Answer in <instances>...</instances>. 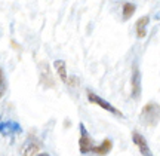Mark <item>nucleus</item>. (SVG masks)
<instances>
[{
  "instance_id": "obj_14",
  "label": "nucleus",
  "mask_w": 160,
  "mask_h": 156,
  "mask_svg": "<svg viewBox=\"0 0 160 156\" xmlns=\"http://www.w3.org/2000/svg\"><path fill=\"white\" fill-rule=\"evenodd\" d=\"M37 156H49L48 153H40V155H37Z\"/></svg>"
},
{
  "instance_id": "obj_1",
  "label": "nucleus",
  "mask_w": 160,
  "mask_h": 156,
  "mask_svg": "<svg viewBox=\"0 0 160 156\" xmlns=\"http://www.w3.org/2000/svg\"><path fill=\"white\" fill-rule=\"evenodd\" d=\"M141 122L145 127H156L159 122V104L148 103L141 112Z\"/></svg>"
},
{
  "instance_id": "obj_3",
  "label": "nucleus",
  "mask_w": 160,
  "mask_h": 156,
  "mask_svg": "<svg viewBox=\"0 0 160 156\" xmlns=\"http://www.w3.org/2000/svg\"><path fill=\"white\" fill-rule=\"evenodd\" d=\"M79 128H80V138H79L80 152H82L83 155H86V153H92L97 144H93V141L91 140V137H89V134H88V131H86V128H85L83 123H80Z\"/></svg>"
},
{
  "instance_id": "obj_5",
  "label": "nucleus",
  "mask_w": 160,
  "mask_h": 156,
  "mask_svg": "<svg viewBox=\"0 0 160 156\" xmlns=\"http://www.w3.org/2000/svg\"><path fill=\"white\" fill-rule=\"evenodd\" d=\"M40 83L45 88H53L55 86V81H53V75L51 71L49 64L43 61L40 63Z\"/></svg>"
},
{
  "instance_id": "obj_7",
  "label": "nucleus",
  "mask_w": 160,
  "mask_h": 156,
  "mask_svg": "<svg viewBox=\"0 0 160 156\" xmlns=\"http://www.w3.org/2000/svg\"><path fill=\"white\" fill-rule=\"evenodd\" d=\"M40 152V143H37L34 138H28L21 147V155L22 156H37Z\"/></svg>"
},
{
  "instance_id": "obj_12",
  "label": "nucleus",
  "mask_w": 160,
  "mask_h": 156,
  "mask_svg": "<svg viewBox=\"0 0 160 156\" xmlns=\"http://www.w3.org/2000/svg\"><path fill=\"white\" fill-rule=\"evenodd\" d=\"M135 11H137V6L133 5V3H129V2L123 3V6H122V17H123V19L128 21L135 13Z\"/></svg>"
},
{
  "instance_id": "obj_10",
  "label": "nucleus",
  "mask_w": 160,
  "mask_h": 156,
  "mask_svg": "<svg viewBox=\"0 0 160 156\" xmlns=\"http://www.w3.org/2000/svg\"><path fill=\"white\" fill-rule=\"evenodd\" d=\"M53 67H55V70H57L58 76L61 77V81H62L64 83H67L68 76H67V65H65V61H62V60H57V61L53 63Z\"/></svg>"
},
{
  "instance_id": "obj_13",
  "label": "nucleus",
  "mask_w": 160,
  "mask_h": 156,
  "mask_svg": "<svg viewBox=\"0 0 160 156\" xmlns=\"http://www.w3.org/2000/svg\"><path fill=\"white\" fill-rule=\"evenodd\" d=\"M5 92H6V79H5L3 70L0 69V98L5 95Z\"/></svg>"
},
{
  "instance_id": "obj_11",
  "label": "nucleus",
  "mask_w": 160,
  "mask_h": 156,
  "mask_svg": "<svg viewBox=\"0 0 160 156\" xmlns=\"http://www.w3.org/2000/svg\"><path fill=\"white\" fill-rule=\"evenodd\" d=\"M111 149H113V143H111L110 140H104L101 144L95 146V149H93L92 153H95V155H98V156H105Z\"/></svg>"
},
{
  "instance_id": "obj_6",
  "label": "nucleus",
  "mask_w": 160,
  "mask_h": 156,
  "mask_svg": "<svg viewBox=\"0 0 160 156\" xmlns=\"http://www.w3.org/2000/svg\"><path fill=\"white\" fill-rule=\"evenodd\" d=\"M132 140H133L135 146L138 147V150H139V153L142 156H154L153 152L150 150V146H148V143H147V140L144 138L139 133L133 131V133H132Z\"/></svg>"
},
{
  "instance_id": "obj_2",
  "label": "nucleus",
  "mask_w": 160,
  "mask_h": 156,
  "mask_svg": "<svg viewBox=\"0 0 160 156\" xmlns=\"http://www.w3.org/2000/svg\"><path fill=\"white\" fill-rule=\"evenodd\" d=\"M86 95H88V100H89V103L97 104V106L102 107L104 110H107V112H110V113H113V115H116V116H119V117H123V113H122L119 109H116L114 106H111V104H110L107 100L101 98V97H99V95H97V94L93 92V91L88 89V91H86Z\"/></svg>"
},
{
  "instance_id": "obj_8",
  "label": "nucleus",
  "mask_w": 160,
  "mask_h": 156,
  "mask_svg": "<svg viewBox=\"0 0 160 156\" xmlns=\"http://www.w3.org/2000/svg\"><path fill=\"white\" fill-rule=\"evenodd\" d=\"M0 134L3 135H15V134H21V127L15 123V122H6V123H0Z\"/></svg>"
},
{
  "instance_id": "obj_4",
  "label": "nucleus",
  "mask_w": 160,
  "mask_h": 156,
  "mask_svg": "<svg viewBox=\"0 0 160 156\" xmlns=\"http://www.w3.org/2000/svg\"><path fill=\"white\" fill-rule=\"evenodd\" d=\"M131 85H132V98L139 100L141 97V73L137 64H133L132 67V77H131Z\"/></svg>"
},
{
  "instance_id": "obj_9",
  "label": "nucleus",
  "mask_w": 160,
  "mask_h": 156,
  "mask_svg": "<svg viewBox=\"0 0 160 156\" xmlns=\"http://www.w3.org/2000/svg\"><path fill=\"white\" fill-rule=\"evenodd\" d=\"M150 23V17H142L139 18L135 24V31H137V37L138 39H142L147 34V25Z\"/></svg>"
}]
</instances>
